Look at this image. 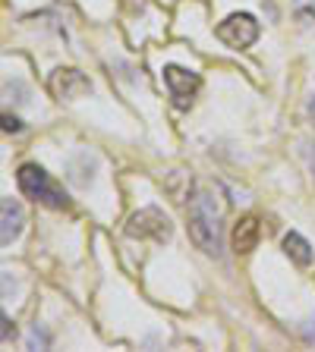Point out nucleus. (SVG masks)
I'll return each mask as SVG.
<instances>
[{"instance_id":"nucleus-1","label":"nucleus","mask_w":315,"mask_h":352,"mask_svg":"<svg viewBox=\"0 0 315 352\" xmlns=\"http://www.w3.org/2000/svg\"><path fill=\"white\" fill-rule=\"evenodd\" d=\"M190 239L205 255H221V214L208 192H199L190 205Z\"/></svg>"},{"instance_id":"nucleus-12","label":"nucleus","mask_w":315,"mask_h":352,"mask_svg":"<svg viewBox=\"0 0 315 352\" xmlns=\"http://www.w3.org/2000/svg\"><path fill=\"white\" fill-rule=\"evenodd\" d=\"M16 333V327H13V321H10L7 315H3V343H10V337Z\"/></svg>"},{"instance_id":"nucleus-2","label":"nucleus","mask_w":315,"mask_h":352,"mask_svg":"<svg viewBox=\"0 0 315 352\" xmlns=\"http://www.w3.org/2000/svg\"><path fill=\"white\" fill-rule=\"evenodd\" d=\"M16 183H19L22 195L38 201V205L57 208V211L70 208V195L63 192V186L54 183L51 176H48V170L38 167V164H22L19 173H16Z\"/></svg>"},{"instance_id":"nucleus-13","label":"nucleus","mask_w":315,"mask_h":352,"mask_svg":"<svg viewBox=\"0 0 315 352\" xmlns=\"http://www.w3.org/2000/svg\"><path fill=\"white\" fill-rule=\"evenodd\" d=\"M309 113H312V117H315V98H312V101H309Z\"/></svg>"},{"instance_id":"nucleus-11","label":"nucleus","mask_w":315,"mask_h":352,"mask_svg":"<svg viewBox=\"0 0 315 352\" xmlns=\"http://www.w3.org/2000/svg\"><path fill=\"white\" fill-rule=\"evenodd\" d=\"M22 123L16 117H10V113H3V132H19Z\"/></svg>"},{"instance_id":"nucleus-8","label":"nucleus","mask_w":315,"mask_h":352,"mask_svg":"<svg viewBox=\"0 0 315 352\" xmlns=\"http://www.w3.org/2000/svg\"><path fill=\"white\" fill-rule=\"evenodd\" d=\"M258 236H262V223H258V217H252V214H246V217H240L234 223V233H230V245H234L236 255H246V252H252L258 245Z\"/></svg>"},{"instance_id":"nucleus-3","label":"nucleus","mask_w":315,"mask_h":352,"mask_svg":"<svg viewBox=\"0 0 315 352\" xmlns=\"http://www.w3.org/2000/svg\"><path fill=\"white\" fill-rule=\"evenodd\" d=\"M221 44H227L234 51H243V47H252L262 35V25L252 13H230L224 22H218V29H214Z\"/></svg>"},{"instance_id":"nucleus-5","label":"nucleus","mask_w":315,"mask_h":352,"mask_svg":"<svg viewBox=\"0 0 315 352\" xmlns=\"http://www.w3.org/2000/svg\"><path fill=\"white\" fill-rule=\"evenodd\" d=\"M164 82H167V91L174 98V107L190 110L192 101H196L199 88H202V76L192 73V69H183V66H164Z\"/></svg>"},{"instance_id":"nucleus-6","label":"nucleus","mask_w":315,"mask_h":352,"mask_svg":"<svg viewBox=\"0 0 315 352\" xmlns=\"http://www.w3.org/2000/svg\"><path fill=\"white\" fill-rule=\"evenodd\" d=\"M48 91L57 101H76V98L92 95V82H88L85 73H79L73 66H60V69L51 73V79H48Z\"/></svg>"},{"instance_id":"nucleus-7","label":"nucleus","mask_w":315,"mask_h":352,"mask_svg":"<svg viewBox=\"0 0 315 352\" xmlns=\"http://www.w3.org/2000/svg\"><path fill=\"white\" fill-rule=\"evenodd\" d=\"M22 223H26L22 205L16 198H3V201H0V242H3V245H13L22 233Z\"/></svg>"},{"instance_id":"nucleus-9","label":"nucleus","mask_w":315,"mask_h":352,"mask_svg":"<svg viewBox=\"0 0 315 352\" xmlns=\"http://www.w3.org/2000/svg\"><path fill=\"white\" fill-rule=\"evenodd\" d=\"M284 252H287V258L294 264H300V267H309L312 264V245H309L306 239H303L300 233H287L284 236Z\"/></svg>"},{"instance_id":"nucleus-4","label":"nucleus","mask_w":315,"mask_h":352,"mask_svg":"<svg viewBox=\"0 0 315 352\" xmlns=\"http://www.w3.org/2000/svg\"><path fill=\"white\" fill-rule=\"evenodd\" d=\"M126 236L130 239H154V242H167L174 236L170 217L161 208H142L126 220Z\"/></svg>"},{"instance_id":"nucleus-10","label":"nucleus","mask_w":315,"mask_h":352,"mask_svg":"<svg viewBox=\"0 0 315 352\" xmlns=\"http://www.w3.org/2000/svg\"><path fill=\"white\" fill-rule=\"evenodd\" d=\"M29 346L32 349H38V346H48V333H44V330H32V337H29Z\"/></svg>"}]
</instances>
